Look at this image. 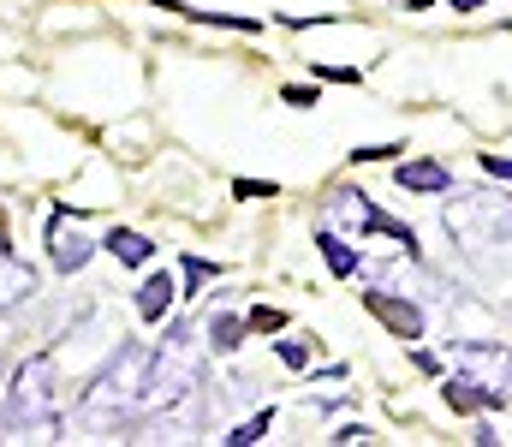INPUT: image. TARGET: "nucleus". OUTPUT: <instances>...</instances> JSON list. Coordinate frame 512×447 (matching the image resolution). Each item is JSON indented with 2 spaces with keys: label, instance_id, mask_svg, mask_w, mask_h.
I'll use <instances>...</instances> for the list:
<instances>
[{
  "label": "nucleus",
  "instance_id": "a211bd4d",
  "mask_svg": "<svg viewBox=\"0 0 512 447\" xmlns=\"http://www.w3.org/2000/svg\"><path fill=\"white\" fill-rule=\"evenodd\" d=\"M280 102H286V108H316V102H322V90H310V84H286V90H280Z\"/></svg>",
  "mask_w": 512,
  "mask_h": 447
},
{
  "label": "nucleus",
  "instance_id": "9b49d317",
  "mask_svg": "<svg viewBox=\"0 0 512 447\" xmlns=\"http://www.w3.org/2000/svg\"><path fill=\"white\" fill-rule=\"evenodd\" d=\"M102 245H108V257H120L126 269H143V263L155 257V245H149L143 233H131V227H114V233H108Z\"/></svg>",
  "mask_w": 512,
  "mask_h": 447
},
{
  "label": "nucleus",
  "instance_id": "423d86ee",
  "mask_svg": "<svg viewBox=\"0 0 512 447\" xmlns=\"http://www.w3.org/2000/svg\"><path fill=\"white\" fill-rule=\"evenodd\" d=\"M393 179H399V191H423V197H447V191H453V173H447V161H435V155L393 161Z\"/></svg>",
  "mask_w": 512,
  "mask_h": 447
},
{
  "label": "nucleus",
  "instance_id": "4468645a",
  "mask_svg": "<svg viewBox=\"0 0 512 447\" xmlns=\"http://www.w3.org/2000/svg\"><path fill=\"white\" fill-rule=\"evenodd\" d=\"M245 328H251V334H280V328H286V310H274V304H251V310H245Z\"/></svg>",
  "mask_w": 512,
  "mask_h": 447
},
{
  "label": "nucleus",
  "instance_id": "f8f14e48",
  "mask_svg": "<svg viewBox=\"0 0 512 447\" xmlns=\"http://www.w3.org/2000/svg\"><path fill=\"white\" fill-rule=\"evenodd\" d=\"M245 334H251V328H245V316H233V310L209 316V346H215L221 358H227V352H239V346H245Z\"/></svg>",
  "mask_w": 512,
  "mask_h": 447
},
{
  "label": "nucleus",
  "instance_id": "6ab92c4d",
  "mask_svg": "<svg viewBox=\"0 0 512 447\" xmlns=\"http://www.w3.org/2000/svg\"><path fill=\"white\" fill-rule=\"evenodd\" d=\"M399 149L405 144H364V149H352V161L364 167V161H399Z\"/></svg>",
  "mask_w": 512,
  "mask_h": 447
},
{
  "label": "nucleus",
  "instance_id": "aec40b11",
  "mask_svg": "<svg viewBox=\"0 0 512 447\" xmlns=\"http://www.w3.org/2000/svg\"><path fill=\"white\" fill-rule=\"evenodd\" d=\"M316 78H328V84H358L364 72H358V66H316Z\"/></svg>",
  "mask_w": 512,
  "mask_h": 447
},
{
  "label": "nucleus",
  "instance_id": "f03ea898",
  "mask_svg": "<svg viewBox=\"0 0 512 447\" xmlns=\"http://www.w3.org/2000/svg\"><path fill=\"white\" fill-rule=\"evenodd\" d=\"M42 430L54 436L60 430V370H54V352L30 358L12 382V400H6V430Z\"/></svg>",
  "mask_w": 512,
  "mask_h": 447
},
{
  "label": "nucleus",
  "instance_id": "4be33fe9",
  "mask_svg": "<svg viewBox=\"0 0 512 447\" xmlns=\"http://www.w3.org/2000/svg\"><path fill=\"white\" fill-rule=\"evenodd\" d=\"M0 251H12V227H6V203H0Z\"/></svg>",
  "mask_w": 512,
  "mask_h": 447
},
{
  "label": "nucleus",
  "instance_id": "f257e3e1",
  "mask_svg": "<svg viewBox=\"0 0 512 447\" xmlns=\"http://www.w3.org/2000/svg\"><path fill=\"white\" fill-rule=\"evenodd\" d=\"M447 233L471 251V263H489L495 275H507L512 281V209L507 197H465V203H453L447 209Z\"/></svg>",
  "mask_w": 512,
  "mask_h": 447
},
{
  "label": "nucleus",
  "instance_id": "2eb2a0df",
  "mask_svg": "<svg viewBox=\"0 0 512 447\" xmlns=\"http://www.w3.org/2000/svg\"><path fill=\"white\" fill-rule=\"evenodd\" d=\"M268 424H274V406H268V412H256V418H245L227 442H233V447H251V442H262V436H268Z\"/></svg>",
  "mask_w": 512,
  "mask_h": 447
},
{
  "label": "nucleus",
  "instance_id": "9d476101",
  "mask_svg": "<svg viewBox=\"0 0 512 447\" xmlns=\"http://www.w3.org/2000/svg\"><path fill=\"white\" fill-rule=\"evenodd\" d=\"M316 251H322V263H328L334 281H352V275H358V251H352V239H340V233H316Z\"/></svg>",
  "mask_w": 512,
  "mask_h": 447
},
{
  "label": "nucleus",
  "instance_id": "6e6552de",
  "mask_svg": "<svg viewBox=\"0 0 512 447\" xmlns=\"http://www.w3.org/2000/svg\"><path fill=\"white\" fill-rule=\"evenodd\" d=\"M24 298H36V269L18 263L12 251H0V310L6 304H24Z\"/></svg>",
  "mask_w": 512,
  "mask_h": 447
},
{
  "label": "nucleus",
  "instance_id": "f3484780",
  "mask_svg": "<svg viewBox=\"0 0 512 447\" xmlns=\"http://www.w3.org/2000/svg\"><path fill=\"white\" fill-rule=\"evenodd\" d=\"M233 197H245V203H256V197H280V185H274V179H268V185H262V179H233Z\"/></svg>",
  "mask_w": 512,
  "mask_h": 447
},
{
  "label": "nucleus",
  "instance_id": "ddd939ff",
  "mask_svg": "<svg viewBox=\"0 0 512 447\" xmlns=\"http://www.w3.org/2000/svg\"><path fill=\"white\" fill-rule=\"evenodd\" d=\"M179 275H185V281H179V298H197L209 281H221V263H209V257H191V251H185V257H179Z\"/></svg>",
  "mask_w": 512,
  "mask_h": 447
},
{
  "label": "nucleus",
  "instance_id": "5701e85b",
  "mask_svg": "<svg viewBox=\"0 0 512 447\" xmlns=\"http://www.w3.org/2000/svg\"><path fill=\"white\" fill-rule=\"evenodd\" d=\"M453 6H459V12H477V6H483V0H453Z\"/></svg>",
  "mask_w": 512,
  "mask_h": 447
},
{
  "label": "nucleus",
  "instance_id": "20e7f679",
  "mask_svg": "<svg viewBox=\"0 0 512 447\" xmlns=\"http://www.w3.org/2000/svg\"><path fill=\"white\" fill-rule=\"evenodd\" d=\"M358 298H364V310H370V316L382 322V328L393 334V340H405V346H411V340H423V328H429L423 304H411V298L387 293V287H364Z\"/></svg>",
  "mask_w": 512,
  "mask_h": 447
},
{
  "label": "nucleus",
  "instance_id": "412c9836",
  "mask_svg": "<svg viewBox=\"0 0 512 447\" xmlns=\"http://www.w3.org/2000/svg\"><path fill=\"white\" fill-rule=\"evenodd\" d=\"M483 173H495V179L512 185V155H495V149H489V155H483Z\"/></svg>",
  "mask_w": 512,
  "mask_h": 447
},
{
  "label": "nucleus",
  "instance_id": "dca6fc26",
  "mask_svg": "<svg viewBox=\"0 0 512 447\" xmlns=\"http://www.w3.org/2000/svg\"><path fill=\"white\" fill-rule=\"evenodd\" d=\"M274 352H280L286 370H304L310 364V340H274Z\"/></svg>",
  "mask_w": 512,
  "mask_h": 447
},
{
  "label": "nucleus",
  "instance_id": "7ed1b4c3",
  "mask_svg": "<svg viewBox=\"0 0 512 447\" xmlns=\"http://www.w3.org/2000/svg\"><path fill=\"white\" fill-rule=\"evenodd\" d=\"M334 215H352L364 233L393 239L399 251H411V257H417V233H411V221H399V215H387L382 203H370V191H334V203H328V221H334Z\"/></svg>",
  "mask_w": 512,
  "mask_h": 447
},
{
  "label": "nucleus",
  "instance_id": "b1692460",
  "mask_svg": "<svg viewBox=\"0 0 512 447\" xmlns=\"http://www.w3.org/2000/svg\"><path fill=\"white\" fill-rule=\"evenodd\" d=\"M423 6H435V0H411V12H423Z\"/></svg>",
  "mask_w": 512,
  "mask_h": 447
},
{
  "label": "nucleus",
  "instance_id": "0eeeda50",
  "mask_svg": "<svg viewBox=\"0 0 512 447\" xmlns=\"http://www.w3.org/2000/svg\"><path fill=\"white\" fill-rule=\"evenodd\" d=\"M48 245H54V269L60 275H78L90 257H96V245L84 239V233H66V215L54 209V233H48Z\"/></svg>",
  "mask_w": 512,
  "mask_h": 447
},
{
  "label": "nucleus",
  "instance_id": "1a4fd4ad",
  "mask_svg": "<svg viewBox=\"0 0 512 447\" xmlns=\"http://www.w3.org/2000/svg\"><path fill=\"white\" fill-rule=\"evenodd\" d=\"M173 298H179V287H173V275L161 269V275H149V281L137 287V316H143V322H161V316L173 310Z\"/></svg>",
  "mask_w": 512,
  "mask_h": 447
},
{
  "label": "nucleus",
  "instance_id": "393cba45",
  "mask_svg": "<svg viewBox=\"0 0 512 447\" xmlns=\"http://www.w3.org/2000/svg\"><path fill=\"white\" fill-rule=\"evenodd\" d=\"M501 388H507V394H512V358H507V382H501Z\"/></svg>",
  "mask_w": 512,
  "mask_h": 447
},
{
  "label": "nucleus",
  "instance_id": "39448f33",
  "mask_svg": "<svg viewBox=\"0 0 512 447\" xmlns=\"http://www.w3.org/2000/svg\"><path fill=\"white\" fill-rule=\"evenodd\" d=\"M441 394H447V406H453V412H477V418L507 406V388H495V382H483V376H447V388H441Z\"/></svg>",
  "mask_w": 512,
  "mask_h": 447
}]
</instances>
